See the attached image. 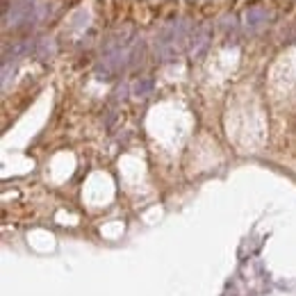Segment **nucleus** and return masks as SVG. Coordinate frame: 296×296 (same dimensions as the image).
<instances>
[{"instance_id":"nucleus-1","label":"nucleus","mask_w":296,"mask_h":296,"mask_svg":"<svg viewBox=\"0 0 296 296\" xmlns=\"http://www.w3.org/2000/svg\"><path fill=\"white\" fill-rule=\"evenodd\" d=\"M130 14L134 16V21H139L141 25H148L157 16V7L148 5L146 0H134L132 2V12Z\"/></svg>"},{"instance_id":"nucleus-2","label":"nucleus","mask_w":296,"mask_h":296,"mask_svg":"<svg viewBox=\"0 0 296 296\" xmlns=\"http://www.w3.org/2000/svg\"><path fill=\"white\" fill-rule=\"evenodd\" d=\"M198 14H203V16H210V14H217V2H203V7L198 9Z\"/></svg>"},{"instance_id":"nucleus-3","label":"nucleus","mask_w":296,"mask_h":296,"mask_svg":"<svg viewBox=\"0 0 296 296\" xmlns=\"http://www.w3.org/2000/svg\"><path fill=\"white\" fill-rule=\"evenodd\" d=\"M150 87H153V82H150V80H144L141 85H137V89H134V92H137V93H146Z\"/></svg>"}]
</instances>
